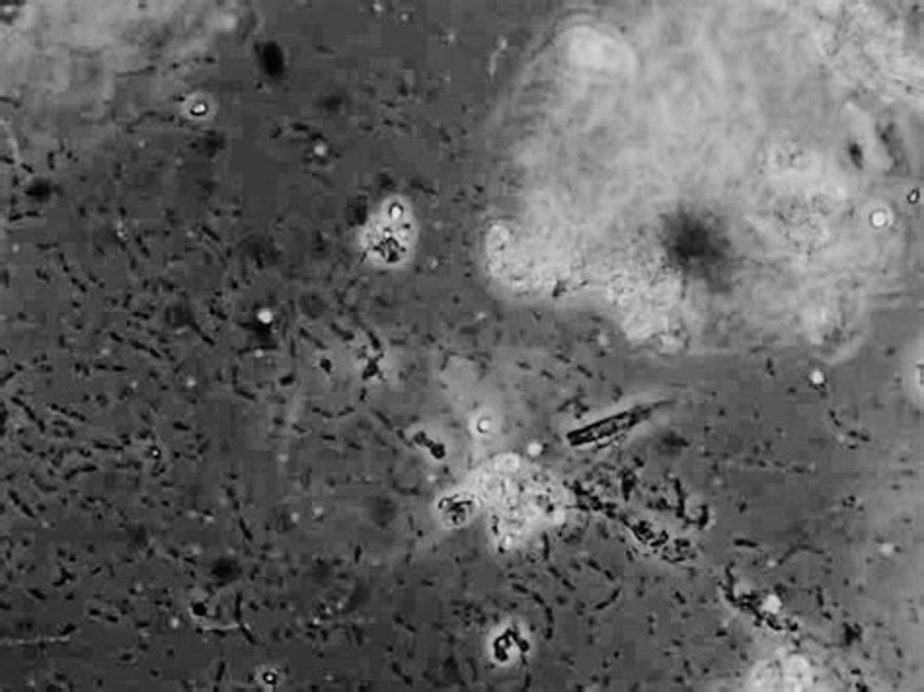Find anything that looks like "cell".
<instances>
[{
    "label": "cell",
    "instance_id": "obj_1",
    "mask_svg": "<svg viewBox=\"0 0 924 692\" xmlns=\"http://www.w3.org/2000/svg\"><path fill=\"white\" fill-rule=\"evenodd\" d=\"M648 414H652V408L626 410L620 416H613V418H607L603 422L593 423L589 427L579 429V431L570 435V439H574V443H593V441H599V439H607V437H613L620 431H626V429L634 427L636 423L642 422Z\"/></svg>",
    "mask_w": 924,
    "mask_h": 692
}]
</instances>
